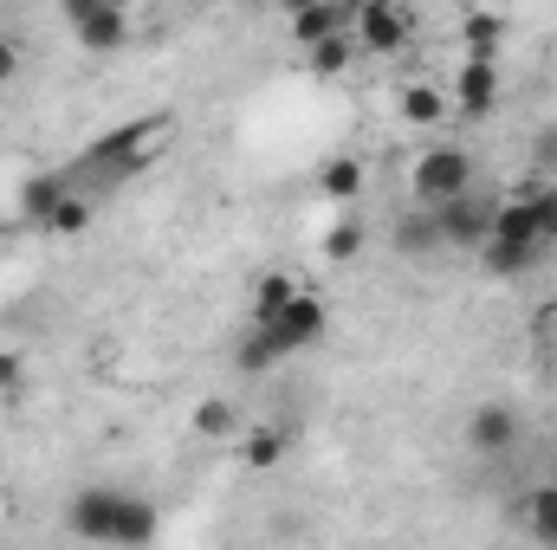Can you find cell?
I'll return each instance as SVG.
<instances>
[{"label": "cell", "instance_id": "7402d4cb", "mask_svg": "<svg viewBox=\"0 0 557 550\" xmlns=\"http://www.w3.org/2000/svg\"><path fill=\"white\" fill-rule=\"evenodd\" d=\"M278 460H285V434H278V427H253L247 447H240V466H247V473H267Z\"/></svg>", "mask_w": 557, "mask_h": 550}, {"label": "cell", "instance_id": "d4e9b609", "mask_svg": "<svg viewBox=\"0 0 557 550\" xmlns=\"http://www.w3.org/2000/svg\"><path fill=\"white\" fill-rule=\"evenodd\" d=\"M357 253H363V227L337 221V227L324 234V260H331V266H344V260H357Z\"/></svg>", "mask_w": 557, "mask_h": 550}, {"label": "cell", "instance_id": "3957f363", "mask_svg": "<svg viewBox=\"0 0 557 550\" xmlns=\"http://www.w3.org/2000/svg\"><path fill=\"white\" fill-rule=\"evenodd\" d=\"M324 337H331V304H324L318 291H298V298L285 304V317L267 324V343H273L278 363H285V357H298V350H318Z\"/></svg>", "mask_w": 557, "mask_h": 550}, {"label": "cell", "instance_id": "7c38bea8", "mask_svg": "<svg viewBox=\"0 0 557 550\" xmlns=\"http://www.w3.org/2000/svg\"><path fill=\"white\" fill-rule=\"evenodd\" d=\"M389 240H396V253L403 260H434L441 253V221H434V208H403L396 214V227H389Z\"/></svg>", "mask_w": 557, "mask_h": 550}, {"label": "cell", "instance_id": "6da1fadb", "mask_svg": "<svg viewBox=\"0 0 557 550\" xmlns=\"http://www.w3.org/2000/svg\"><path fill=\"white\" fill-rule=\"evenodd\" d=\"M175 130V117L169 111H156V117H137V124H124V130H104L98 142H85L59 175L72 182V195H85V188H117V182H131L143 175L149 162H156V142Z\"/></svg>", "mask_w": 557, "mask_h": 550}, {"label": "cell", "instance_id": "cb8c5ba5", "mask_svg": "<svg viewBox=\"0 0 557 550\" xmlns=\"http://www.w3.org/2000/svg\"><path fill=\"white\" fill-rule=\"evenodd\" d=\"M305 59H311V72H318V78H337V72L357 59V46L337 33V39H324V46H318V52H305Z\"/></svg>", "mask_w": 557, "mask_h": 550}, {"label": "cell", "instance_id": "44dd1931", "mask_svg": "<svg viewBox=\"0 0 557 550\" xmlns=\"http://www.w3.org/2000/svg\"><path fill=\"white\" fill-rule=\"evenodd\" d=\"M318 188H324L331 201H357V195H363V162H357V155H331V162L318 168Z\"/></svg>", "mask_w": 557, "mask_h": 550}, {"label": "cell", "instance_id": "f546056e", "mask_svg": "<svg viewBox=\"0 0 557 550\" xmlns=\"http://www.w3.org/2000/svg\"><path fill=\"white\" fill-rule=\"evenodd\" d=\"M13 78H20V46L0 33V85H13Z\"/></svg>", "mask_w": 557, "mask_h": 550}, {"label": "cell", "instance_id": "83f0119b", "mask_svg": "<svg viewBox=\"0 0 557 550\" xmlns=\"http://www.w3.org/2000/svg\"><path fill=\"white\" fill-rule=\"evenodd\" d=\"M20 389H26V357L0 350V396H20Z\"/></svg>", "mask_w": 557, "mask_h": 550}, {"label": "cell", "instance_id": "5bb4252c", "mask_svg": "<svg viewBox=\"0 0 557 550\" xmlns=\"http://www.w3.org/2000/svg\"><path fill=\"white\" fill-rule=\"evenodd\" d=\"M493 240H506V247H539V253H545V240H539V214H532L525 195L493 201Z\"/></svg>", "mask_w": 557, "mask_h": 550}, {"label": "cell", "instance_id": "603a6c76", "mask_svg": "<svg viewBox=\"0 0 557 550\" xmlns=\"http://www.w3.org/2000/svg\"><path fill=\"white\" fill-rule=\"evenodd\" d=\"M234 363H240V376H267V370L278 363L273 343H267V330H253V324H247V337L234 343Z\"/></svg>", "mask_w": 557, "mask_h": 550}, {"label": "cell", "instance_id": "f1b7e54d", "mask_svg": "<svg viewBox=\"0 0 557 550\" xmlns=\"http://www.w3.org/2000/svg\"><path fill=\"white\" fill-rule=\"evenodd\" d=\"M532 162H539V168H557V124H545V130L532 137Z\"/></svg>", "mask_w": 557, "mask_h": 550}, {"label": "cell", "instance_id": "9a60e30c", "mask_svg": "<svg viewBox=\"0 0 557 550\" xmlns=\"http://www.w3.org/2000/svg\"><path fill=\"white\" fill-rule=\"evenodd\" d=\"M298 291H305V285H298L292 273H260V285H253V304H247V324H253V330L278 324V317H285V304H292Z\"/></svg>", "mask_w": 557, "mask_h": 550}, {"label": "cell", "instance_id": "4316f807", "mask_svg": "<svg viewBox=\"0 0 557 550\" xmlns=\"http://www.w3.org/2000/svg\"><path fill=\"white\" fill-rule=\"evenodd\" d=\"M525 201H532V214H539V240H545V247H557V188H545V182H539Z\"/></svg>", "mask_w": 557, "mask_h": 550}, {"label": "cell", "instance_id": "ac0fdd59", "mask_svg": "<svg viewBox=\"0 0 557 550\" xmlns=\"http://www.w3.org/2000/svg\"><path fill=\"white\" fill-rule=\"evenodd\" d=\"M447 111H454V104H447V91H441V85H428V78H421V85H403V117H409L416 130H434Z\"/></svg>", "mask_w": 557, "mask_h": 550}, {"label": "cell", "instance_id": "8fae6325", "mask_svg": "<svg viewBox=\"0 0 557 550\" xmlns=\"http://www.w3.org/2000/svg\"><path fill=\"white\" fill-rule=\"evenodd\" d=\"M506 33H512V20H506V13H493V7H467V13H460V46H467V59H480V65H493V59H499Z\"/></svg>", "mask_w": 557, "mask_h": 550}, {"label": "cell", "instance_id": "ffe728a7", "mask_svg": "<svg viewBox=\"0 0 557 550\" xmlns=\"http://www.w3.org/2000/svg\"><path fill=\"white\" fill-rule=\"evenodd\" d=\"M539 260H545L539 247H506V240H486V247H480V266L493 278H519V273H532Z\"/></svg>", "mask_w": 557, "mask_h": 550}, {"label": "cell", "instance_id": "4fadbf2b", "mask_svg": "<svg viewBox=\"0 0 557 550\" xmlns=\"http://www.w3.org/2000/svg\"><path fill=\"white\" fill-rule=\"evenodd\" d=\"M72 201V182L59 175V168H46V175H33L26 188H20V214L33 221V227H52V214Z\"/></svg>", "mask_w": 557, "mask_h": 550}, {"label": "cell", "instance_id": "277c9868", "mask_svg": "<svg viewBox=\"0 0 557 550\" xmlns=\"http://www.w3.org/2000/svg\"><path fill=\"white\" fill-rule=\"evenodd\" d=\"M65 26L85 52H124L131 46V13L117 0H65Z\"/></svg>", "mask_w": 557, "mask_h": 550}, {"label": "cell", "instance_id": "7a4b0ae2", "mask_svg": "<svg viewBox=\"0 0 557 550\" xmlns=\"http://www.w3.org/2000/svg\"><path fill=\"white\" fill-rule=\"evenodd\" d=\"M409 195H416V208H447V201L473 195V149L428 142L416 155V168H409Z\"/></svg>", "mask_w": 557, "mask_h": 550}, {"label": "cell", "instance_id": "30bf717a", "mask_svg": "<svg viewBox=\"0 0 557 550\" xmlns=\"http://www.w3.org/2000/svg\"><path fill=\"white\" fill-rule=\"evenodd\" d=\"M467 447H473L480 460L512 453V447H519V414L506 409V402H480V409L467 414Z\"/></svg>", "mask_w": 557, "mask_h": 550}, {"label": "cell", "instance_id": "e0dca14e", "mask_svg": "<svg viewBox=\"0 0 557 550\" xmlns=\"http://www.w3.org/2000/svg\"><path fill=\"white\" fill-rule=\"evenodd\" d=\"M519 518H525V538H532L539 550H557V479H545V486L525 492Z\"/></svg>", "mask_w": 557, "mask_h": 550}, {"label": "cell", "instance_id": "d6986e66", "mask_svg": "<svg viewBox=\"0 0 557 550\" xmlns=\"http://www.w3.org/2000/svg\"><path fill=\"white\" fill-rule=\"evenodd\" d=\"M195 434H201V440H234V434H240V409H234L227 396H201V402H195Z\"/></svg>", "mask_w": 557, "mask_h": 550}, {"label": "cell", "instance_id": "52a82bcc", "mask_svg": "<svg viewBox=\"0 0 557 550\" xmlns=\"http://www.w3.org/2000/svg\"><path fill=\"white\" fill-rule=\"evenodd\" d=\"M447 104L460 111V117H493L499 111V65H480V59H460V72H454V85H447Z\"/></svg>", "mask_w": 557, "mask_h": 550}, {"label": "cell", "instance_id": "ba28073f", "mask_svg": "<svg viewBox=\"0 0 557 550\" xmlns=\"http://www.w3.org/2000/svg\"><path fill=\"white\" fill-rule=\"evenodd\" d=\"M350 20H357V7H337V0H305V7H292V13H285V33H292L305 52H318V46H324V39H337Z\"/></svg>", "mask_w": 557, "mask_h": 550}, {"label": "cell", "instance_id": "5b68a950", "mask_svg": "<svg viewBox=\"0 0 557 550\" xmlns=\"http://www.w3.org/2000/svg\"><path fill=\"white\" fill-rule=\"evenodd\" d=\"M117 505H124V486H85V492H72V499H65V525H72V538H85V545H111V538H117Z\"/></svg>", "mask_w": 557, "mask_h": 550}, {"label": "cell", "instance_id": "9c48e42d", "mask_svg": "<svg viewBox=\"0 0 557 550\" xmlns=\"http://www.w3.org/2000/svg\"><path fill=\"white\" fill-rule=\"evenodd\" d=\"M350 26H357L363 52H403V46H409V13H403L396 0H363Z\"/></svg>", "mask_w": 557, "mask_h": 550}, {"label": "cell", "instance_id": "484cf974", "mask_svg": "<svg viewBox=\"0 0 557 550\" xmlns=\"http://www.w3.org/2000/svg\"><path fill=\"white\" fill-rule=\"evenodd\" d=\"M85 227H91V195H72V201L52 214V227H46V234H65V240H72V234H85Z\"/></svg>", "mask_w": 557, "mask_h": 550}, {"label": "cell", "instance_id": "2e32d148", "mask_svg": "<svg viewBox=\"0 0 557 550\" xmlns=\"http://www.w3.org/2000/svg\"><path fill=\"white\" fill-rule=\"evenodd\" d=\"M156 532H162V512H156L143 492H124V505H117V538H111V545L143 550V545H156Z\"/></svg>", "mask_w": 557, "mask_h": 550}, {"label": "cell", "instance_id": "8992f818", "mask_svg": "<svg viewBox=\"0 0 557 550\" xmlns=\"http://www.w3.org/2000/svg\"><path fill=\"white\" fill-rule=\"evenodd\" d=\"M434 221H441V247H454V253H480L493 240V201L486 195H460V201L434 208Z\"/></svg>", "mask_w": 557, "mask_h": 550}]
</instances>
